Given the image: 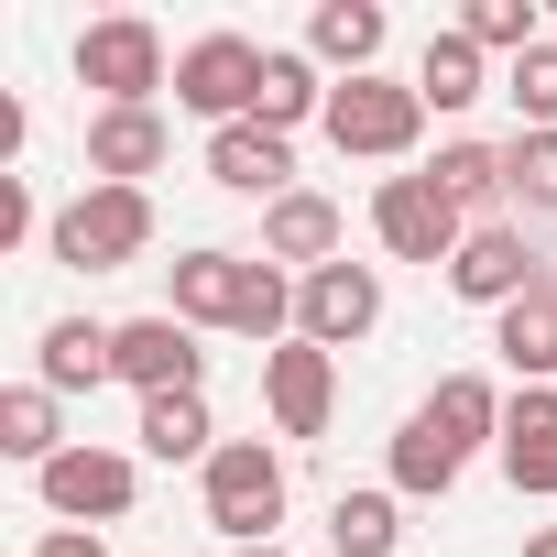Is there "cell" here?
<instances>
[{
	"label": "cell",
	"mask_w": 557,
	"mask_h": 557,
	"mask_svg": "<svg viewBox=\"0 0 557 557\" xmlns=\"http://www.w3.org/2000/svg\"><path fill=\"white\" fill-rule=\"evenodd\" d=\"M503 405H513V394H503L492 372H448V383L394 426V492H405V503H448L459 470H470L481 448H503Z\"/></svg>",
	"instance_id": "obj_1"
},
{
	"label": "cell",
	"mask_w": 557,
	"mask_h": 557,
	"mask_svg": "<svg viewBox=\"0 0 557 557\" xmlns=\"http://www.w3.org/2000/svg\"><path fill=\"white\" fill-rule=\"evenodd\" d=\"M285 448L273 437H219V459L197 470V513H208V535H230V546H273V524H285Z\"/></svg>",
	"instance_id": "obj_2"
},
{
	"label": "cell",
	"mask_w": 557,
	"mask_h": 557,
	"mask_svg": "<svg viewBox=\"0 0 557 557\" xmlns=\"http://www.w3.org/2000/svg\"><path fill=\"white\" fill-rule=\"evenodd\" d=\"M45 251L66 273H132L153 251V186H77L45 230Z\"/></svg>",
	"instance_id": "obj_3"
},
{
	"label": "cell",
	"mask_w": 557,
	"mask_h": 557,
	"mask_svg": "<svg viewBox=\"0 0 557 557\" xmlns=\"http://www.w3.org/2000/svg\"><path fill=\"white\" fill-rule=\"evenodd\" d=\"M77 88H99V110H153V88H175V55L143 12H110L77 34Z\"/></svg>",
	"instance_id": "obj_4"
},
{
	"label": "cell",
	"mask_w": 557,
	"mask_h": 557,
	"mask_svg": "<svg viewBox=\"0 0 557 557\" xmlns=\"http://www.w3.org/2000/svg\"><path fill=\"white\" fill-rule=\"evenodd\" d=\"M416 132H426L416 77H339V88H329V143H339V153H361V164H405Z\"/></svg>",
	"instance_id": "obj_5"
},
{
	"label": "cell",
	"mask_w": 557,
	"mask_h": 557,
	"mask_svg": "<svg viewBox=\"0 0 557 557\" xmlns=\"http://www.w3.org/2000/svg\"><path fill=\"white\" fill-rule=\"evenodd\" d=\"M372 240H383L394 262L448 273V262H459V240H470V219L448 208V186H437V175H383V186H372Z\"/></svg>",
	"instance_id": "obj_6"
},
{
	"label": "cell",
	"mask_w": 557,
	"mask_h": 557,
	"mask_svg": "<svg viewBox=\"0 0 557 557\" xmlns=\"http://www.w3.org/2000/svg\"><path fill=\"white\" fill-rule=\"evenodd\" d=\"M251 99H262V45H251V34H197V45L175 55V110H186V121L230 132V121H251Z\"/></svg>",
	"instance_id": "obj_7"
},
{
	"label": "cell",
	"mask_w": 557,
	"mask_h": 557,
	"mask_svg": "<svg viewBox=\"0 0 557 557\" xmlns=\"http://www.w3.org/2000/svg\"><path fill=\"white\" fill-rule=\"evenodd\" d=\"M546 273H557V262H546V251L524 240V219H481V230L459 240V262H448V296H459V307H492V318H503V307H524V296L546 285Z\"/></svg>",
	"instance_id": "obj_8"
},
{
	"label": "cell",
	"mask_w": 557,
	"mask_h": 557,
	"mask_svg": "<svg viewBox=\"0 0 557 557\" xmlns=\"http://www.w3.org/2000/svg\"><path fill=\"white\" fill-rule=\"evenodd\" d=\"M110 383H132V394H208V350H197V329L175 307H153V318L110 329Z\"/></svg>",
	"instance_id": "obj_9"
},
{
	"label": "cell",
	"mask_w": 557,
	"mask_h": 557,
	"mask_svg": "<svg viewBox=\"0 0 557 557\" xmlns=\"http://www.w3.org/2000/svg\"><path fill=\"white\" fill-rule=\"evenodd\" d=\"M34 492H45V513H55V524H121V513L143 503V459H132V448H88V437H77L55 470H34Z\"/></svg>",
	"instance_id": "obj_10"
},
{
	"label": "cell",
	"mask_w": 557,
	"mask_h": 557,
	"mask_svg": "<svg viewBox=\"0 0 557 557\" xmlns=\"http://www.w3.org/2000/svg\"><path fill=\"white\" fill-rule=\"evenodd\" d=\"M383 329V273L372 262H329V273H296V339H318V350H361Z\"/></svg>",
	"instance_id": "obj_11"
},
{
	"label": "cell",
	"mask_w": 557,
	"mask_h": 557,
	"mask_svg": "<svg viewBox=\"0 0 557 557\" xmlns=\"http://www.w3.org/2000/svg\"><path fill=\"white\" fill-rule=\"evenodd\" d=\"M262 416H273V437H329V416H339V350H318V339L262 350Z\"/></svg>",
	"instance_id": "obj_12"
},
{
	"label": "cell",
	"mask_w": 557,
	"mask_h": 557,
	"mask_svg": "<svg viewBox=\"0 0 557 557\" xmlns=\"http://www.w3.org/2000/svg\"><path fill=\"white\" fill-rule=\"evenodd\" d=\"M492 459H503V481H513L524 503H557V383H513Z\"/></svg>",
	"instance_id": "obj_13"
},
{
	"label": "cell",
	"mask_w": 557,
	"mask_h": 557,
	"mask_svg": "<svg viewBox=\"0 0 557 557\" xmlns=\"http://www.w3.org/2000/svg\"><path fill=\"white\" fill-rule=\"evenodd\" d=\"M208 186H230V197H251V208L296 197V143L262 132V121H230V132H208Z\"/></svg>",
	"instance_id": "obj_14"
},
{
	"label": "cell",
	"mask_w": 557,
	"mask_h": 557,
	"mask_svg": "<svg viewBox=\"0 0 557 557\" xmlns=\"http://www.w3.org/2000/svg\"><path fill=\"white\" fill-rule=\"evenodd\" d=\"M164 285H175V318H186V329H240L251 251H219V240H197V251H175V262H164Z\"/></svg>",
	"instance_id": "obj_15"
},
{
	"label": "cell",
	"mask_w": 557,
	"mask_h": 557,
	"mask_svg": "<svg viewBox=\"0 0 557 557\" xmlns=\"http://www.w3.org/2000/svg\"><path fill=\"white\" fill-rule=\"evenodd\" d=\"M164 153H175L164 110H88V186H143L164 175Z\"/></svg>",
	"instance_id": "obj_16"
},
{
	"label": "cell",
	"mask_w": 557,
	"mask_h": 557,
	"mask_svg": "<svg viewBox=\"0 0 557 557\" xmlns=\"http://www.w3.org/2000/svg\"><path fill=\"white\" fill-rule=\"evenodd\" d=\"M339 197H318V186H296V197H273L262 208V262H296V273H329L339 262Z\"/></svg>",
	"instance_id": "obj_17"
},
{
	"label": "cell",
	"mask_w": 557,
	"mask_h": 557,
	"mask_svg": "<svg viewBox=\"0 0 557 557\" xmlns=\"http://www.w3.org/2000/svg\"><path fill=\"white\" fill-rule=\"evenodd\" d=\"M329 88H339V77H329L307 45H262V99H251V121L296 143V121H329Z\"/></svg>",
	"instance_id": "obj_18"
},
{
	"label": "cell",
	"mask_w": 557,
	"mask_h": 557,
	"mask_svg": "<svg viewBox=\"0 0 557 557\" xmlns=\"http://www.w3.org/2000/svg\"><path fill=\"white\" fill-rule=\"evenodd\" d=\"M383 0H318L307 12V55L318 66H339V77H383Z\"/></svg>",
	"instance_id": "obj_19"
},
{
	"label": "cell",
	"mask_w": 557,
	"mask_h": 557,
	"mask_svg": "<svg viewBox=\"0 0 557 557\" xmlns=\"http://www.w3.org/2000/svg\"><path fill=\"white\" fill-rule=\"evenodd\" d=\"M132 448H143V459H164V470H175V459H197V470H208V459H219V416H208V394H143Z\"/></svg>",
	"instance_id": "obj_20"
},
{
	"label": "cell",
	"mask_w": 557,
	"mask_h": 557,
	"mask_svg": "<svg viewBox=\"0 0 557 557\" xmlns=\"http://www.w3.org/2000/svg\"><path fill=\"white\" fill-rule=\"evenodd\" d=\"M34 383H45V394H99V383H110V329H99V318H45Z\"/></svg>",
	"instance_id": "obj_21"
},
{
	"label": "cell",
	"mask_w": 557,
	"mask_h": 557,
	"mask_svg": "<svg viewBox=\"0 0 557 557\" xmlns=\"http://www.w3.org/2000/svg\"><path fill=\"white\" fill-rule=\"evenodd\" d=\"M77 437H66V394H45V383H12L0 394V459H23V470H55Z\"/></svg>",
	"instance_id": "obj_22"
},
{
	"label": "cell",
	"mask_w": 557,
	"mask_h": 557,
	"mask_svg": "<svg viewBox=\"0 0 557 557\" xmlns=\"http://www.w3.org/2000/svg\"><path fill=\"white\" fill-rule=\"evenodd\" d=\"M492 350H503V372H513V383H557V273H546L524 307H503V318H492Z\"/></svg>",
	"instance_id": "obj_23"
},
{
	"label": "cell",
	"mask_w": 557,
	"mask_h": 557,
	"mask_svg": "<svg viewBox=\"0 0 557 557\" xmlns=\"http://www.w3.org/2000/svg\"><path fill=\"white\" fill-rule=\"evenodd\" d=\"M416 99L426 110H470V99H492V55L448 23V34H426V55H416Z\"/></svg>",
	"instance_id": "obj_24"
},
{
	"label": "cell",
	"mask_w": 557,
	"mask_h": 557,
	"mask_svg": "<svg viewBox=\"0 0 557 557\" xmlns=\"http://www.w3.org/2000/svg\"><path fill=\"white\" fill-rule=\"evenodd\" d=\"M426 175L448 186V208H459L470 230H481V219L513 197V186H503V143H470V132H459V143H437V164H426Z\"/></svg>",
	"instance_id": "obj_25"
},
{
	"label": "cell",
	"mask_w": 557,
	"mask_h": 557,
	"mask_svg": "<svg viewBox=\"0 0 557 557\" xmlns=\"http://www.w3.org/2000/svg\"><path fill=\"white\" fill-rule=\"evenodd\" d=\"M329 546L339 557H394L405 546V492H339L329 503Z\"/></svg>",
	"instance_id": "obj_26"
},
{
	"label": "cell",
	"mask_w": 557,
	"mask_h": 557,
	"mask_svg": "<svg viewBox=\"0 0 557 557\" xmlns=\"http://www.w3.org/2000/svg\"><path fill=\"white\" fill-rule=\"evenodd\" d=\"M459 34H470L481 55H535V45H546V12H535V0H470Z\"/></svg>",
	"instance_id": "obj_27"
},
{
	"label": "cell",
	"mask_w": 557,
	"mask_h": 557,
	"mask_svg": "<svg viewBox=\"0 0 557 557\" xmlns=\"http://www.w3.org/2000/svg\"><path fill=\"white\" fill-rule=\"evenodd\" d=\"M503 186H513V208L557 219V132H513L503 143Z\"/></svg>",
	"instance_id": "obj_28"
},
{
	"label": "cell",
	"mask_w": 557,
	"mask_h": 557,
	"mask_svg": "<svg viewBox=\"0 0 557 557\" xmlns=\"http://www.w3.org/2000/svg\"><path fill=\"white\" fill-rule=\"evenodd\" d=\"M503 99H513V121H524V132H557V34H546L535 55H513V66H503Z\"/></svg>",
	"instance_id": "obj_29"
},
{
	"label": "cell",
	"mask_w": 557,
	"mask_h": 557,
	"mask_svg": "<svg viewBox=\"0 0 557 557\" xmlns=\"http://www.w3.org/2000/svg\"><path fill=\"white\" fill-rule=\"evenodd\" d=\"M34 230H55V219L34 208V186H23V175H0V251H23Z\"/></svg>",
	"instance_id": "obj_30"
},
{
	"label": "cell",
	"mask_w": 557,
	"mask_h": 557,
	"mask_svg": "<svg viewBox=\"0 0 557 557\" xmlns=\"http://www.w3.org/2000/svg\"><path fill=\"white\" fill-rule=\"evenodd\" d=\"M34 557H110V546H99V524H45Z\"/></svg>",
	"instance_id": "obj_31"
},
{
	"label": "cell",
	"mask_w": 557,
	"mask_h": 557,
	"mask_svg": "<svg viewBox=\"0 0 557 557\" xmlns=\"http://www.w3.org/2000/svg\"><path fill=\"white\" fill-rule=\"evenodd\" d=\"M524 557H557V524H535V535H524Z\"/></svg>",
	"instance_id": "obj_32"
},
{
	"label": "cell",
	"mask_w": 557,
	"mask_h": 557,
	"mask_svg": "<svg viewBox=\"0 0 557 557\" xmlns=\"http://www.w3.org/2000/svg\"><path fill=\"white\" fill-rule=\"evenodd\" d=\"M230 557H285V546H230Z\"/></svg>",
	"instance_id": "obj_33"
}]
</instances>
